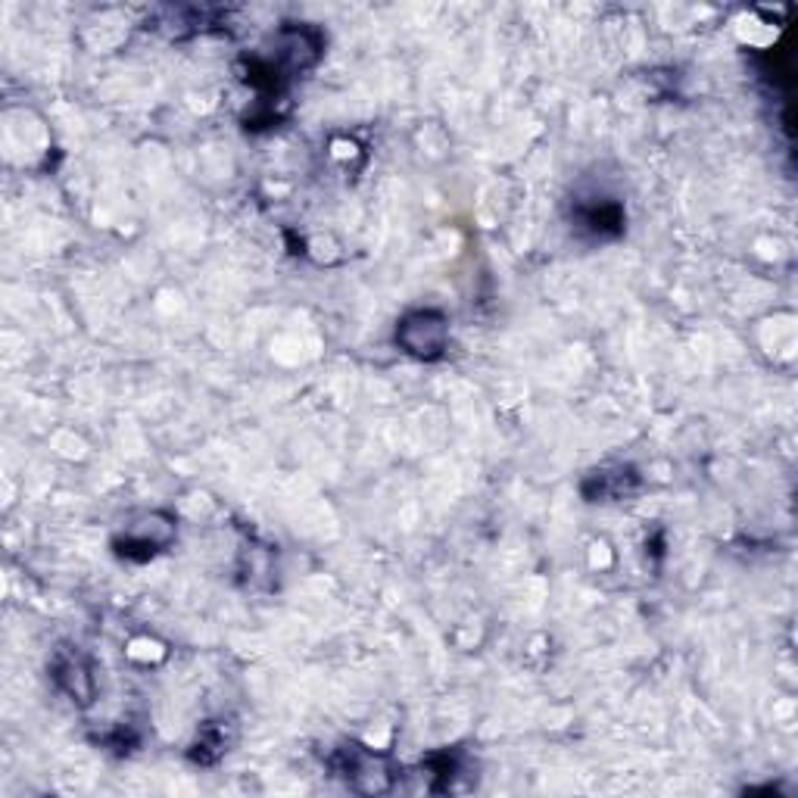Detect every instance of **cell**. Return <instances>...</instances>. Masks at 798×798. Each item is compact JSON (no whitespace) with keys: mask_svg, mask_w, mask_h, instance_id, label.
<instances>
[{"mask_svg":"<svg viewBox=\"0 0 798 798\" xmlns=\"http://www.w3.org/2000/svg\"><path fill=\"white\" fill-rule=\"evenodd\" d=\"M422 325L425 328H418V322H415V315L403 322V328H400V337H403V344L409 347V352L415 356H437L440 347H443V337H447V325H443V318L440 315H434V312H422Z\"/></svg>","mask_w":798,"mask_h":798,"instance_id":"cell-1","label":"cell"}]
</instances>
